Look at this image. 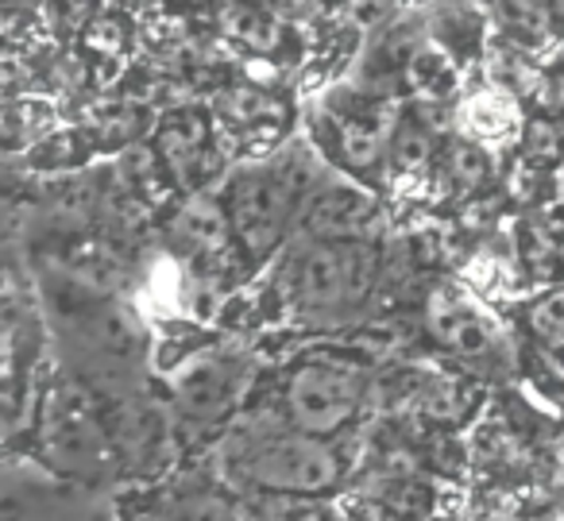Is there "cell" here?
I'll return each instance as SVG.
<instances>
[{
	"mask_svg": "<svg viewBox=\"0 0 564 521\" xmlns=\"http://www.w3.org/2000/svg\"><path fill=\"white\" fill-rule=\"evenodd\" d=\"M518 155H522V166H533V171L553 174L556 166H564V124L561 117H530L522 124V143H518Z\"/></svg>",
	"mask_w": 564,
	"mask_h": 521,
	"instance_id": "cell-21",
	"label": "cell"
},
{
	"mask_svg": "<svg viewBox=\"0 0 564 521\" xmlns=\"http://www.w3.org/2000/svg\"><path fill=\"white\" fill-rule=\"evenodd\" d=\"M105 425H109L112 448H117L120 471L132 479H155L174 459V410L171 402H159L148 390L128 398L101 402Z\"/></svg>",
	"mask_w": 564,
	"mask_h": 521,
	"instance_id": "cell-9",
	"label": "cell"
},
{
	"mask_svg": "<svg viewBox=\"0 0 564 521\" xmlns=\"http://www.w3.org/2000/svg\"><path fill=\"white\" fill-rule=\"evenodd\" d=\"M148 521H243V498H232L209 482H178L163 498Z\"/></svg>",
	"mask_w": 564,
	"mask_h": 521,
	"instance_id": "cell-14",
	"label": "cell"
},
{
	"mask_svg": "<svg viewBox=\"0 0 564 521\" xmlns=\"http://www.w3.org/2000/svg\"><path fill=\"white\" fill-rule=\"evenodd\" d=\"M171 236L178 240L182 251H189V256H197V259H220L228 248H236L228 209H225V202L213 194L189 197L178 209V217H174Z\"/></svg>",
	"mask_w": 564,
	"mask_h": 521,
	"instance_id": "cell-12",
	"label": "cell"
},
{
	"mask_svg": "<svg viewBox=\"0 0 564 521\" xmlns=\"http://www.w3.org/2000/svg\"><path fill=\"white\" fill-rule=\"evenodd\" d=\"M256 382V363L232 344H209L166 375V402L182 428L228 425Z\"/></svg>",
	"mask_w": 564,
	"mask_h": 521,
	"instance_id": "cell-6",
	"label": "cell"
},
{
	"mask_svg": "<svg viewBox=\"0 0 564 521\" xmlns=\"http://www.w3.org/2000/svg\"><path fill=\"white\" fill-rule=\"evenodd\" d=\"M0 521H112L105 490L51 471L43 459H9L0 479Z\"/></svg>",
	"mask_w": 564,
	"mask_h": 521,
	"instance_id": "cell-8",
	"label": "cell"
},
{
	"mask_svg": "<svg viewBox=\"0 0 564 521\" xmlns=\"http://www.w3.org/2000/svg\"><path fill=\"white\" fill-rule=\"evenodd\" d=\"M425 28H430V40L460 66L471 63L487 40V17L476 0H433L425 12Z\"/></svg>",
	"mask_w": 564,
	"mask_h": 521,
	"instance_id": "cell-13",
	"label": "cell"
},
{
	"mask_svg": "<svg viewBox=\"0 0 564 521\" xmlns=\"http://www.w3.org/2000/svg\"><path fill=\"white\" fill-rule=\"evenodd\" d=\"M425 328H430V336L441 348H448L460 359H471V363L495 359L502 351V336L495 328V321L456 286H441L437 294H430Z\"/></svg>",
	"mask_w": 564,
	"mask_h": 521,
	"instance_id": "cell-11",
	"label": "cell"
},
{
	"mask_svg": "<svg viewBox=\"0 0 564 521\" xmlns=\"http://www.w3.org/2000/svg\"><path fill=\"white\" fill-rule=\"evenodd\" d=\"M561 124H564V112H561Z\"/></svg>",
	"mask_w": 564,
	"mask_h": 521,
	"instance_id": "cell-30",
	"label": "cell"
},
{
	"mask_svg": "<svg viewBox=\"0 0 564 521\" xmlns=\"http://www.w3.org/2000/svg\"><path fill=\"white\" fill-rule=\"evenodd\" d=\"M383 256L376 240H291L274 290L286 313L310 325H345L376 294Z\"/></svg>",
	"mask_w": 564,
	"mask_h": 521,
	"instance_id": "cell-2",
	"label": "cell"
},
{
	"mask_svg": "<svg viewBox=\"0 0 564 521\" xmlns=\"http://www.w3.org/2000/svg\"><path fill=\"white\" fill-rule=\"evenodd\" d=\"M35 297L70 371L97 402L148 390V333L120 294L74 282L51 263H35Z\"/></svg>",
	"mask_w": 564,
	"mask_h": 521,
	"instance_id": "cell-1",
	"label": "cell"
},
{
	"mask_svg": "<svg viewBox=\"0 0 564 521\" xmlns=\"http://www.w3.org/2000/svg\"><path fill=\"white\" fill-rule=\"evenodd\" d=\"M225 479L240 495H317L325 498L345 479V459L325 436L291 428L279 413L243 417L225 441Z\"/></svg>",
	"mask_w": 564,
	"mask_h": 521,
	"instance_id": "cell-3",
	"label": "cell"
},
{
	"mask_svg": "<svg viewBox=\"0 0 564 521\" xmlns=\"http://www.w3.org/2000/svg\"><path fill=\"white\" fill-rule=\"evenodd\" d=\"M514 243H518V263L530 279L553 282V271H564V240H556V232L538 217V213H522L514 225Z\"/></svg>",
	"mask_w": 564,
	"mask_h": 521,
	"instance_id": "cell-17",
	"label": "cell"
},
{
	"mask_svg": "<svg viewBox=\"0 0 564 521\" xmlns=\"http://www.w3.org/2000/svg\"><path fill=\"white\" fill-rule=\"evenodd\" d=\"M399 112L402 105H394V97L368 94L360 86L337 89L317 112V148L345 174L368 178L379 163H387Z\"/></svg>",
	"mask_w": 564,
	"mask_h": 521,
	"instance_id": "cell-7",
	"label": "cell"
},
{
	"mask_svg": "<svg viewBox=\"0 0 564 521\" xmlns=\"http://www.w3.org/2000/svg\"><path fill=\"white\" fill-rule=\"evenodd\" d=\"M491 12L507 32V40L518 47H541L553 40L556 24H561L549 9V0H491Z\"/></svg>",
	"mask_w": 564,
	"mask_h": 521,
	"instance_id": "cell-19",
	"label": "cell"
},
{
	"mask_svg": "<svg viewBox=\"0 0 564 521\" xmlns=\"http://www.w3.org/2000/svg\"><path fill=\"white\" fill-rule=\"evenodd\" d=\"M243 521H333L325 498L317 495H267L248 490L243 495Z\"/></svg>",
	"mask_w": 564,
	"mask_h": 521,
	"instance_id": "cell-20",
	"label": "cell"
},
{
	"mask_svg": "<svg viewBox=\"0 0 564 521\" xmlns=\"http://www.w3.org/2000/svg\"><path fill=\"white\" fill-rule=\"evenodd\" d=\"M228 35L248 43L251 51H271V47H279V40H282V24L274 12L240 4V9L228 17Z\"/></svg>",
	"mask_w": 564,
	"mask_h": 521,
	"instance_id": "cell-24",
	"label": "cell"
},
{
	"mask_svg": "<svg viewBox=\"0 0 564 521\" xmlns=\"http://www.w3.org/2000/svg\"><path fill=\"white\" fill-rule=\"evenodd\" d=\"M32 4H43V0H9V9H32Z\"/></svg>",
	"mask_w": 564,
	"mask_h": 521,
	"instance_id": "cell-29",
	"label": "cell"
},
{
	"mask_svg": "<svg viewBox=\"0 0 564 521\" xmlns=\"http://www.w3.org/2000/svg\"><path fill=\"white\" fill-rule=\"evenodd\" d=\"M271 9L286 20H310L322 12V0H271Z\"/></svg>",
	"mask_w": 564,
	"mask_h": 521,
	"instance_id": "cell-27",
	"label": "cell"
},
{
	"mask_svg": "<svg viewBox=\"0 0 564 521\" xmlns=\"http://www.w3.org/2000/svg\"><path fill=\"white\" fill-rule=\"evenodd\" d=\"M525 328L533 344H564V286H549L525 305Z\"/></svg>",
	"mask_w": 564,
	"mask_h": 521,
	"instance_id": "cell-23",
	"label": "cell"
},
{
	"mask_svg": "<svg viewBox=\"0 0 564 521\" xmlns=\"http://www.w3.org/2000/svg\"><path fill=\"white\" fill-rule=\"evenodd\" d=\"M437 166L445 174V182L453 189H464V194H476L491 182V155L484 151V143L471 140V135H448L441 140V151H437Z\"/></svg>",
	"mask_w": 564,
	"mask_h": 521,
	"instance_id": "cell-18",
	"label": "cell"
},
{
	"mask_svg": "<svg viewBox=\"0 0 564 521\" xmlns=\"http://www.w3.org/2000/svg\"><path fill=\"white\" fill-rule=\"evenodd\" d=\"M406 89L417 101H453L456 89H460V63L448 51H441L433 40H425L406 66Z\"/></svg>",
	"mask_w": 564,
	"mask_h": 521,
	"instance_id": "cell-16",
	"label": "cell"
},
{
	"mask_svg": "<svg viewBox=\"0 0 564 521\" xmlns=\"http://www.w3.org/2000/svg\"><path fill=\"white\" fill-rule=\"evenodd\" d=\"M379 228V205L356 182L329 174L306 197L291 240H371Z\"/></svg>",
	"mask_w": 564,
	"mask_h": 521,
	"instance_id": "cell-10",
	"label": "cell"
},
{
	"mask_svg": "<svg viewBox=\"0 0 564 521\" xmlns=\"http://www.w3.org/2000/svg\"><path fill=\"white\" fill-rule=\"evenodd\" d=\"M522 97L510 94V89L499 86H484L476 94H464L460 97V132L471 135V140H502L507 132L522 128Z\"/></svg>",
	"mask_w": 564,
	"mask_h": 521,
	"instance_id": "cell-15",
	"label": "cell"
},
{
	"mask_svg": "<svg viewBox=\"0 0 564 521\" xmlns=\"http://www.w3.org/2000/svg\"><path fill=\"white\" fill-rule=\"evenodd\" d=\"M40 17L55 40H74L101 20V0H43Z\"/></svg>",
	"mask_w": 564,
	"mask_h": 521,
	"instance_id": "cell-22",
	"label": "cell"
},
{
	"mask_svg": "<svg viewBox=\"0 0 564 521\" xmlns=\"http://www.w3.org/2000/svg\"><path fill=\"white\" fill-rule=\"evenodd\" d=\"M220 109H225L228 120H236V124H256V120H263V117H274L279 105L267 94H259V89H232V94L220 101Z\"/></svg>",
	"mask_w": 564,
	"mask_h": 521,
	"instance_id": "cell-25",
	"label": "cell"
},
{
	"mask_svg": "<svg viewBox=\"0 0 564 521\" xmlns=\"http://www.w3.org/2000/svg\"><path fill=\"white\" fill-rule=\"evenodd\" d=\"M40 459L51 471L82 482V487L109 490L117 482L120 459L112 448L109 425L97 394H89L70 371L55 379L40 405Z\"/></svg>",
	"mask_w": 564,
	"mask_h": 521,
	"instance_id": "cell-4",
	"label": "cell"
},
{
	"mask_svg": "<svg viewBox=\"0 0 564 521\" xmlns=\"http://www.w3.org/2000/svg\"><path fill=\"white\" fill-rule=\"evenodd\" d=\"M533 356H538L545 379L564 390V344H533Z\"/></svg>",
	"mask_w": 564,
	"mask_h": 521,
	"instance_id": "cell-26",
	"label": "cell"
},
{
	"mask_svg": "<svg viewBox=\"0 0 564 521\" xmlns=\"http://www.w3.org/2000/svg\"><path fill=\"white\" fill-rule=\"evenodd\" d=\"M371 375L368 367L340 356H306L282 375L274 413L291 428L333 441L360 417L368 402Z\"/></svg>",
	"mask_w": 564,
	"mask_h": 521,
	"instance_id": "cell-5",
	"label": "cell"
},
{
	"mask_svg": "<svg viewBox=\"0 0 564 521\" xmlns=\"http://www.w3.org/2000/svg\"><path fill=\"white\" fill-rule=\"evenodd\" d=\"M549 9H553V17L564 24V0H549Z\"/></svg>",
	"mask_w": 564,
	"mask_h": 521,
	"instance_id": "cell-28",
	"label": "cell"
}]
</instances>
